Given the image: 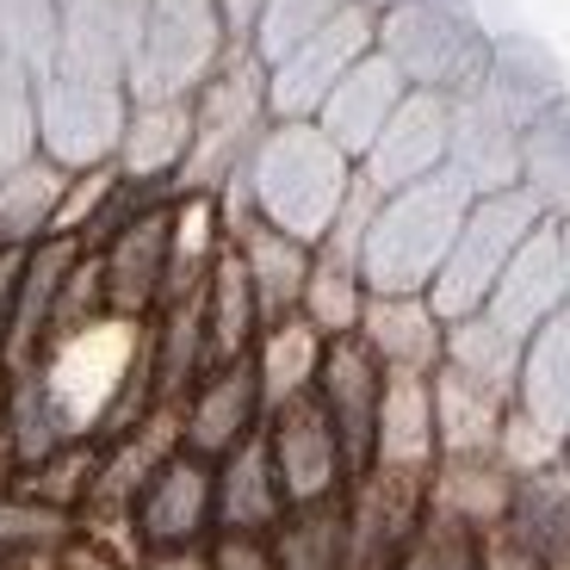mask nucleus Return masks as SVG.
Returning <instances> with one entry per match:
<instances>
[{
    "label": "nucleus",
    "instance_id": "obj_1",
    "mask_svg": "<svg viewBox=\"0 0 570 570\" xmlns=\"http://www.w3.org/2000/svg\"><path fill=\"white\" fill-rule=\"evenodd\" d=\"M354 161L316 130V118L298 125H267V137L248 156V193H255V217L273 224L279 236L316 248L335 229L347 193H354Z\"/></svg>",
    "mask_w": 570,
    "mask_h": 570
},
{
    "label": "nucleus",
    "instance_id": "obj_2",
    "mask_svg": "<svg viewBox=\"0 0 570 570\" xmlns=\"http://www.w3.org/2000/svg\"><path fill=\"white\" fill-rule=\"evenodd\" d=\"M471 199L478 193L453 168L379 199L372 229H366V255H360V279H366L372 298H428L434 273L446 267V255L459 243Z\"/></svg>",
    "mask_w": 570,
    "mask_h": 570
},
{
    "label": "nucleus",
    "instance_id": "obj_3",
    "mask_svg": "<svg viewBox=\"0 0 570 570\" xmlns=\"http://www.w3.org/2000/svg\"><path fill=\"white\" fill-rule=\"evenodd\" d=\"M267 62L255 50H229L217 75L193 94V149L180 161L174 199H217L248 168L255 142L267 137Z\"/></svg>",
    "mask_w": 570,
    "mask_h": 570
},
{
    "label": "nucleus",
    "instance_id": "obj_4",
    "mask_svg": "<svg viewBox=\"0 0 570 570\" xmlns=\"http://www.w3.org/2000/svg\"><path fill=\"white\" fill-rule=\"evenodd\" d=\"M497 38L465 0H403L391 13H379V57L403 75L410 94H441V100H465L484 81Z\"/></svg>",
    "mask_w": 570,
    "mask_h": 570
},
{
    "label": "nucleus",
    "instance_id": "obj_5",
    "mask_svg": "<svg viewBox=\"0 0 570 570\" xmlns=\"http://www.w3.org/2000/svg\"><path fill=\"white\" fill-rule=\"evenodd\" d=\"M229 57V31L217 0H149L142 38L130 57V106L149 100H193Z\"/></svg>",
    "mask_w": 570,
    "mask_h": 570
},
{
    "label": "nucleus",
    "instance_id": "obj_6",
    "mask_svg": "<svg viewBox=\"0 0 570 570\" xmlns=\"http://www.w3.org/2000/svg\"><path fill=\"white\" fill-rule=\"evenodd\" d=\"M137 347H142V323H125V316H100L94 328L43 347L38 379L50 391V410H57L69 441H87V434L106 428L130 366H137Z\"/></svg>",
    "mask_w": 570,
    "mask_h": 570
},
{
    "label": "nucleus",
    "instance_id": "obj_7",
    "mask_svg": "<svg viewBox=\"0 0 570 570\" xmlns=\"http://www.w3.org/2000/svg\"><path fill=\"white\" fill-rule=\"evenodd\" d=\"M540 224H546L540 205H533L521 186H514V193H490V199H471L453 255H446V267L428 285L434 316H441V323H465V316L484 311L497 279H502V267H509L514 248L528 243Z\"/></svg>",
    "mask_w": 570,
    "mask_h": 570
},
{
    "label": "nucleus",
    "instance_id": "obj_8",
    "mask_svg": "<svg viewBox=\"0 0 570 570\" xmlns=\"http://www.w3.org/2000/svg\"><path fill=\"white\" fill-rule=\"evenodd\" d=\"M125 125H130V87L38 75V156L57 161L62 174L118 161Z\"/></svg>",
    "mask_w": 570,
    "mask_h": 570
},
{
    "label": "nucleus",
    "instance_id": "obj_9",
    "mask_svg": "<svg viewBox=\"0 0 570 570\" xmlns=\"http://www.w3.org/2000/svg\"><path fill=\"white\" fill-rule=\"evenodd\" d=\"M372 50H379V13H372L366 0H354L347 13H335L323 31H311L298 50H285V57L267 69V112H273V125L316 118L323 100L372 57Z\"/></svg>",
    "mask_w": 570,
    "mask_h": 570
},
{
    "label": "nucleus",
    "instance_id": "obj_10",
    "mask_svg": "<svg viewBox=\"0 0 570 570\" xmlns=\"http://www.w3.org/2000/svg\"><path fill=\"white\" fill-rule=\"evenodd\" d=\"M142 7L149 0H57V57H50V75L125 87L137 38H142Z\"/></svg>",
    "mask_w": 570,
    "mask_h": 570
},
{
    "label": "nucleus",
    "instance_id": "obj_11",
    "mask_svg": "<svg viewBox=\"0 0 570 570\" xmlns=\"http://www.w3.org/2000/svg\"><path fill=\"white\" fill-rule=\"evenodd\" d=\"M316 403H323L335 441H342L347 478L372 471V441H379V403H385V366L366 354L360 335L323 347V372H316Z\"/></svg>",
    "mask_w": 570,
    "mask_h": 570
},
{
    "label": "nucleus",
    "instance_id": "obj_12",
    "mask_svg": "<svg viewBox=\"0 0 570 570\" xmlns=\"http://www.w3.org/2000/svg\"><path fill=\"white\" fill-rule=\"evenodd\" d=\"M446 149H453V100L441 94H403V106L391 112V125L379 130V142L360 161V180L391 199L415 180H434L446 168Z\"/></svg>",
    "mask_w": 570,
    "mask_h": 570
},
{
    "label": "nucleus",
    "instance_id": "obj_13",
    "mask_svg": "<svg viewBox=\"0 0 570 570\" xmlns=\"http://www.w3.org/2000/svg\"><path fill=\"white\" fill-rule=\"evenodd\" d=\"M267 453H273V471H279L285 509L328 502L335 490H342V478H347L342 441H335V428H328L316 391L311 397H292L285 410L267 415Z\"/></svg>",
    "mask_w": 570,
    "mask_h": 570
},
{
    "label": "nucleus",
    "instance_id": "obj_14",
    "mask_svg": "<svg viewBox=\"0 0 570 570\" xmlns=\"http://www.w3.org/2000/svg\"><path fill=\"white\" fill-rule=\"evenodd\" d=\"M564 304H570V267H564V248H558V224H540L528 243L514 248L509 267H502L484 316L497 328H509L514 342H528Z\"/></svg>",
    "mask_w": 570,
    "mask_h": 570
},
{
    "label": "nucleus",
    "instance_id": "obj_15",
    "mask_svg": "<svg viewBox=\"0 0 570 570\" xmlns=\"http://www.w3.org/2000/svg\"><path fill=\"white\" fill-rule=\"evenodd\" d=\"M168 229H174V199L137 212L112 243L100 248V279H106V311L142 323L161 311V279H168Z\"/></svg>",
    "mask_w": 570,
    "mask_h": 570
},
{
    "label": "nucleus",
    "instance_id": "obj_16",
    "mask_svg": "<svg viewBox=\"0 0 570 570\" xmlns=\"http://www.w3.org/2000/svg\"><path fill=\"white\" fill-rule=\"evenodd\" d=\"M521 137H528V125L514 112H502L490 94L471 87L465 100H453V149H446V168H453L478 199L514 193V186H521Z\"/></svg>",
    "mask_w": 570,
    "mask_h": 570
},
{
    "label": "nucleus",
    "instance_id": "obj_17",
    "mask_svg": "<svg viewBox=\"0 0 570 570\" xmlns=\"http://www.w3.org/2000/svg\"><path fill=\"white\" fill-rule=\"evenodd\" d=\"M217 521V471L212 459L174 453L168 465L149 478V490L137 497V533L156 552H180L199 546V533Z\"/></svg>",
    "mask_w": 570,
    "mask_h": 570
},
{
    "label": "nucleus",
    "instance_id": "obj_18",
    "mask_svg": "<svg viewBox=\"0 0 570 570\" xmlns=\"http://www.w3.org/2000/svg\"><path fill=\"white\" fill-rule=\"evenodd\" d=\"M87 248L75 236H43L38 248H26V279H19V304L13 323H7V342H0V379H19L43 360V342H50V316H57V298L69 273L81 267Z\"/></svg>",
    "mask_w": 570,
    "mask_h": 570
},
{
    "label": "nucleus",
    "instance_id": "obj_19",
    "mask_svg": "<svg viewBox=\"0 0 570 570\" xmlns=\"http://www.w3.org/2000/svg\"><path fill=\"white\" fill-rule=\"evenodd\" d=\"M261 379H255V354L229 360V366L205 372L199 391L186 397V453L193 459H229L248 434H261Z\"/></svg>",
    "mask_w": 570,
    "mask_h": 570
},
{
    "label": "nucleus",
    "instance_id": "obj_20",
    "mask_svg": "<svg viewBox=\"0 0 570 570\" xmlns=\"http://www.w3.org/2000/svg\"><path fill=\"white\" fill-rule=\"evenodd\" d=\"M403 94H410V87H403V75L391 69L379 50H372V57L360 62V69L323 100V112H316V130H323V137L360 168V161H366V149L379 142V130L391 125V112L403 106Z\"/></svg>",
    "mask_w": 570,
    "mask_h": 570
},
{
    "label": "nucleus",
    "instance_id": "obj_21",
    "mask_svg": "<svg viewBox=\"0 0 570 570\" xmlns=\"http://www.w3.org/2000/svg\"><path fill=\"white\" fill-rule=\"evenodd\" d=\"M372 465L403 471V478H428V471L441 465V441H434V379H422V372H385Z\"/></svg>",
    "mask_w": 570,
    "mask_h": 570
},
{
    "label": "nucleus",
    "instance_id": "obj_22",
    "mask_svg": "<svg viewBox=\"0 0 570 570\" xmlns=\"http://www.w3.org/2000/svg\"><path fill=\"white\" fill-rule=\"evenodd\" d=\"M354 335L366 342V354L385 372H422V379H434L441 354H446V323L434 316L428 298H372L366 292V311H360Z\"/></svg>",
    "mask_w": 570,
    "mask_h": 570
},
{
    "label": "nucleus",
    "instance_id": "obj_23",
    "mask_svg": "<svg viewBox=\"0 0 570 570\" xmlns=\"http://www.w3.org/2000/svg\"><path fill=\"white\" fill-rule=\"evenodd\" d=\"M229 248H236V261H243V273H248V292H255L261 328L285 323V316H298L304 279H311V255H316V248L279 236V229L261 224V217H248V224L229 236Z\"/></svg>",
    "mask_w": 570,
    "mask_h": 570
},
{
    "label": "nucleus",
    "instance_id": "obj_24",
    "mask_svg": "<svg viewBox=\"0 0 570 570\" xmlns=\"http://www.w3.org/2000/svg\"><path fill=\"white\" fill-rule=\"evenodd\" d=\"M186 149H193V100H149V106H130L125 142H118V174H125L130 186H156V193H174Z\"/></svg>",
    "mask_w": 570,
    "mask_h": 570
},
{
    "label": "nucleus",
    "instance_id": "obj_25",
    "mask_svg": "<svg viewBox=\"0 0 570 570\" xmlns=\"http://www.w3.org/2000/svg\"><path fill=\"white\" fill-rule=\"evenodd\" d=\"M285 514V490H279V471H273L267 453V434H248L229 459H217V521L224 533H267L279 528Z\"/></svg>",
    "mask_w": 570,
    "mask_h": 570
},
{
    "label": "nucleus",
    "instance_id": "obj_26",
    "mask_svg": "<svg viewBox=\"0 0 570 570\" xmlns=\"http://www.w3.org/2000/svg\"><path fill=\"white\" fill-rule=\"evenodd\" d=\"M509 410H514L509 397L441 366L434 372V441H441V459H497Z\"/></svg>",
    "mask_w": 570,
    "mask_h": 570
},
{
    "label": "nucleus",
    "instance_id": "obj_27",
    "mask_svg": "<svg viewBox=\"0 0 570 570\" xmlns=\"http://www.w3.org/2000/svg\"><path fill=\"white\" fill-rule=\"evenodd\" d=\"M514 410H528L558 446H570V304L540 328V335H528Z\"/></svg>",
    "mask_w": 570,
    "mask_h": 570
},
{
    "label": "nucleus",
    "instance_id": "obj_28",
    "mask_svg": "<svg viewBox=\"0 0 570 570\" xmlns=\"http://www.w3.org/2000/svg\"><path fill=\"white\" fill-rule=\"evenodd\" d=\"M509 502H514V478L497 459H441V465L428 471V509L465 521L471 533L502 528Z\"/></svg>",
    "mask_w": 570,
    "mask_h": 570
},
{
    "label": "nucleus",
    "instance_id": "obj_29",
    "mask_svg": "<svg viewBox=\"0 0 570 570\" xmlns=\"http://www.w3.org/2000/svg\"><path fill=\"white\" fill-rule=\"evenodd\" d=\"M255 342H261L255 292H248V273H243V261H236V248L224 243V255H217V267H212V285H205V372L255 354Z\"/></svg>",
    "mask_w": 570,
    "mask_h": 570
},
{
    "label": "nucleus",
    "instance_id": "obj_30",
    "mask_svg": "<svg viewBox=\"0 0 570 570\" xmlns=\"http://www.w3.org/2000/svg\"><path fill=\"white\" fill-rule=\"evenodd\" d=\"M323 335H316L304 316H285V323L261 328L255 342V379H261V410H285L292 397H311L316 372H323Z\"/></svg>",
    "mask_w": 570,
    "mask_h": 570
},
{
    "label": "nucleus",
    "instance_id": "obj_31",
    "mask_svg": "<svg viewBox=\"0 0 570 570\" xmlns=\"http://www.w3.org/2000/svg\"><path fill=\"white\" fill-rule=\"evenodd\" d=\"M502 528L528 546L546 570L570 558V465H552L540 478H521Z\"/></svg>",
    "mask_w": 570,
    "mask_h": 570
},
{
    "label": "nucleus",
    "instance_id": "obj_32",
    "mask_svg": "<svg viewBox=\"0 0 570 570\" xmlns=\"http://www.w3.org/2000/svg\"><path fill=\"white\" fill-rule=\"evenodd\" d=\"M217 255H224V217H217V199H174L168 279H161V304L199 298L205 285H212Z\"/></svg>",
    "mask_w": 570,
    "mask_h": 570
},
{
    "label": "nucleus",
    "instance_id": "obj_33",
    "mask_svg": "<svg viewBox=\"0 0 570 570\" xmlns=\"http://www.w3.org/2000/svg\"><path fill=\"white\" fill-rule=\"evenodd\" d=\"M521 193L546 224H570V94L521 137Z\"/></svg>",
    "mask_w": 570,
    "mask_h": 570
},
{
    "label": "nucleus",
    "instance_id": "obj_34",
    "mask_svg": "<svg viewBox=\"0 0 570 570\" xmlns=\"http://www.w3.org/2000/svg\"><path fill=\"white\" fill-rule=\"evenodd\" d=\"M75 174H62L57 161L31 156L26 168H13L0 180V248H38L50 236L62 212V193H69Z\"/></svg>",
    "mask_w": 570,
    "mask_h": 570
},
{
    "label": "nucleus",
    "instance_id": "obj_35",
    "mask_svg": "<svg viewBox=\"0 0 570 570\" xmlns=\"http://www.w3.org/2000/svg\"><path fill=\"white\" fill-rule=\"evenodd\" d=\"M521 354H528V342H514L509 328H497L484 311H478V316H465V323H446L441 366L514 403V385H521Z\"/></svg>",
    "mask_w": 570,
    "mask_h": 570
},
{
    "label": "nucleus",
    "instance_id": "obj_36",
    "mask_svg": "<svg viewBox=\"0 0 570 570\" xmlns=\"http://www.w3.org/2000/svg\"><path fill=\"white\" fill-rule=\"evenodd\" d=\"M273 564L279 570H347V502H304L285 509L273 528Z\"/></svg>",
    "mask_w": 570,
    "mask_h": 570
},
{
    "label": "nucleus",
    "instance_id": "obj_37",
    "mask_svg": "<svg viewBox=\"0 0 570 570\" xmlns=\"http://www.w3.org/2000/svg\"><path fill=\"white\" fill-rule=\"evenodd\" d=\"M360 311H366V279H360L354 261L335 255H311V279H304V304L298 316L323 335V342H342L360 328Z\"/></svg>",
    "mask_w": 570,
    "mask_h": 570
},
{
    "label": "nucleus",
    "instance_id": "obj_38",
    "mask_svg": "<svg viewBox=\"0 0 570 570\" xmlns=\"http://www.w3.org/2000/svg\"><path fill=\"white\" fill-rule=\"evenodd\" d=\"M391 570H478V533L441 509H422V521L397 546Z\"/></svg>",
    "mask_w": 570,
    "mask_h": 570
},
{
    "label": "nucleus",
    "instance_id": "obj_39",
    "mask_svg": "<svg viewBox=\"0 0 570 570\" xmlns=\"http://www.w3.org/2000/svg\"><path fill=\"white\" fill-rule=\"evenodd\" d=\"M38 156V75L0 57V180Z\"/></svg>",
    "mask_w": 570,
    "mask_h": 570
},
{
    "label": "nucleus",
    "instance_id": "obj_40",
    "mask_svg": "<svg viewBox=\"0 0 570 570\" xmlns=\"http://www.w3.org/2000/svg\"><path fill=\"white\" fill-rule=\"evenodd\" d=\"M0 57L50 75L57 57V0H0Z\"/></svg>",
    "mask_w": 570,
    "mask_h": 570
},
{
    "label": "nucleus",
    "instance_id": "obj_41",
    "mask_svg": "<svg viewBox=\"0 0 570 570\" xmlns=\"http://www.w3.org/2000/svg\"><path fill=\"white\" fill-rule=\"evenodd\" d=\"M347 7H354V0H267V13H261L255 43H248V50H255V57L273 69L285 50H298L311 31H323L328 19L347 13Z\"/></svg>",
    "mask_w": 570,
    "mask_h": 570
},
{
    "label": "nucleus",
    "instance_id": "obj_42",
    "mask_svg": "<svg viewBox=\"0 0 570 570\" xmlns=\"http://www.w3.org/2000/svg\"><path fill=\"white\" fill-rule=\"evenodd\" d=\"M118 186H125L118 161L75 174V180H69V193H62V212H57V224H50V236H75V243H81L87 229H94V224L106 217V205L118 199Z\"/></svg>",
    "mask_w": 570,
    "mask_h": 570
},
{
    "label": "nucleus",
    "instance_id": "obj_43",
    "mask_svg": "<svg viewBox=\"0 0 570 570\" xmlns=\"http://www.w3.org/2000/svg\"><path fill=\"white\" fill-rule=\"evenodd\" d=\"M62 540V514L50 502H0V546H50Z\"/></svg>",
    "mask_w": 570,
    "mask_h": 570
},
{
    "label": "nucleus",
    "instance_id": "obj_44",
    "mask_svg": "<svg viewBox=\"0 0 570 570\" xmlns=\"http://www.w3.org/2000/svg\"><path fill=\"white\" fill-rule=\"evenodd\" d=\"M212 570H279V564H273V546H261L255 533H224L212 552Z\"/></svg>",
    "mask_w": 570,
    "mask_h": 570
},
{
    "label": "nucleus",
    "instance_id": "obj_45",
    "mask_svg": "<svg viewBox=\"0 0 570 570\" xmlns=\"http://www.w3.org/2000/svg\"><path fill=\"white\" fill-rule=\"evenodd\" d=\"M217 13H224L229 50H248V43H255V26H261V13H267V0H217Z\"/></svg>",
    "mask_w": 570,
    "mask_h": 570
},
{
    "label": "nucleus",
    "instance_id": "obj_46",
    "mask_svg": "<svg viewBox=\"0 0 570 570\" xmlns=\"http://www.w3.org/2000/svg\"><path fill=\"white\" fill-rule=\"evenodd\" d=\"M19 279H26V248H0V342H7V323H13Z\"/></svg>",
    "mask_w": 570,
    "mask_h": 570
},
{
    "label": "nucleus",
    "instance_id": "obj_47",
    "mask_svg": "<svg viewBox=\"0 0 570 570\" xmlns=\"http://www.w3.org/2000/svg\"><path fill=\"white\" fill-rule=\"evenodd\" d=\"M149 570H212V558H205L199 546H180V552H156Z\"/></svg>",
    "mask_w": 570,
    "mask_h": 570
},
{
    "label": "nucleus",
    "instance_id": "obj_48",
    "mask_svg": "<svg viewBox=\"0 0 570 570\" xmlns=\"http://www.w3.org/2000/svg\"><path fill=\"white\" fill-rule=\"evenodd\" d=\"M0 397H7V379H0ZM7 465H13V441H7V415H0V478H7Z\"/></svg>",
    "mask_w": 570,
    "mask_h": 570
},
{
    "label": "nucleus",
    "instance_id": "obj_49",
    "mask_svg": "<svg viewBox=\"0 0 570 570\" xmlns=\"http://www.w3.org/2000/svg\"><path fill=\"white\" fill-rule=\"evenodd\" d=\"M558 248H564V267H570V224H558Z\"/></svg>",
    "mask_w": 570,
    "mask_h": 570
},
{
    "label": "nucleus",
    "instance_id": "obj_50",
    "mask_svg": "<svg viewBox=\"0 0 570 570\" xmlns=\"http://www.w3.org/2000/svg\"><path fill=\"white\" fill-rule=\"evenodd\" d=\"M372 13H391V7H403V0H366Z\"/></svg>",
    "mask_w": 570,
    "mask_h": 570
},
{
    "label": "nucleus",
    "instance_id": "obj_51",
    "mask_svg": "<svg viewBox=\"0 0 570 570\" xmlns=\"http://www.w3.org/2000/svg\"><path fill=\"white\" fill-rule=\"evenodd\" d=\"M564 465H570V446H564Z\"/></svg>",
    "mask_w": 570,
    "mask_h": 570
}]
</instances>
